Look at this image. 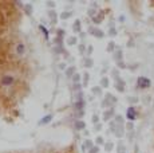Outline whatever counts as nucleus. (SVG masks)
Returning a JSON list of instances; mask_svg holds the SVG:
<instances>
[{
	"mask_svg": "<svg viewBox=\"0 0 154 153\" xmlns=\"http://www.w3.org/2000/svg\"><path fill=\"white\" fill-rule=\"evenodd\" d=\"M71 15V14H63V15H62V17H64V19H66V17H69Z\"/></svg>",
	"mask_w": 154,
	"mask_h": 153,
	"instance_id": "11",
	"label": "nucleus"
},
{
	"mask_svg": "<svg viewBox=\"0 0 154 153\" xmlns=\"http://www.w3.org/2000/svg\"><path fill=\"white\" fill-rule=\"evenodd\" d=\"M16 82H17L16 74H14L11 71L4 73V74L0 75V87L2 89H11V87L15 86Z\"/></svg>",
	"mask_w": 154,
	"mask_h": 153,
	"instance_id": "1",
	"label": "nucleus"
},
{
	"mask_svg": "<svg viewBox=\"0 0 154 153\" xmlns=\"http://www.w3.org/2000/svg\"><path fill=\"white\" fill-rule=\"evenodd\" d=\"M150 79H147L146 76H140V78L137 79V85L140 89H147V87H150Z\"/></svg>",
	"mask_w": 154,
	"mask_h": 153,
	"instance_id": "3",
	"label": "nucleus"
},
{
	"mask_svg": "<svg viewBox=\"0 0 154 153\" xmlns=\"http://www.w3.org/2000/svg\"><path fill=\"white\" fill-rule=\"evenodd\" d=\"M126 116H127V118H129L130 121H133V120L137 118V111H135V109L133 108V106H130L129 109H127Z\"/></svg>",
	"mask_w": 154,
	"mask_h": 153,
	"instance_id": "4",
	"label": "nucleus"
},
{
	"mask_svg": "<svg viewBox=\"0 0 154 153\" xmlns=\"http://www.w3.org/2000/svg\"><path fill=\"white\" fill-rule=\"evenodd\" d=\"M72 28H74V30H75L76 32H78L79 30H81V20H76V22H75V23H74Z\"/></svg>",
	"mask_w": 154,
	"mask_h": 153,
	"instance_id": "8",
	"label": "nucleus"
},
{
	"mask_svg": "<svg viewBox=\"0 0 154 153\" xmlns=\"http://www.w3.org/2000/svg\"><path fill=\"white\" fill-rule=\"evenodd\" d=\"M76 43V38H70L69 39V45H75Z\"/></svg>",
	"mask_w": 154,
	"mask_h": 153,
	"instance_id": "9",
	"label": "nucleus"
},
{
	"mask_svg": "<svg viewBox=\"0 0 154 153\" xmlns=\"http://www.w3.org/2000/svg\"><path fill=\"white\" fill-rule=\"evenodd\" d=\"M72 73H74V67H70V69L69 70H67V75H71V74H72Z\"/></svg>",
	"mask_w": 154,
	"mask_h": 153,
	"instance_id": "10",
	"label": "nucleus"
},
{
	"mask_svg": "<svg viewBox=\"0 0 154 153\" xmlns=\"http://www.w3.org/2000/svg\"><path fill=\"white\" fill-rule=\"evenodd\" d=\"M26 50H27L26 43L22 42V40H17V42L15 43V46H14V54L17 55V57H22V55L26 54Z\"/></svg>",
	"mask_w": 154,
	"mask_h": 153,
	"instance_id": "2",
	"label": "nucleus"
},
{
	"mask_svg": "<svg viewBox=\"0 0 154 153\" xmlns=\"http://www.w3.org/2000/svg\"><path fill=\"white\" fill-rule=\"evenodd\" d=\"M51 120H52V116H46V117H44L43 120H40V121H39V123H40V125H44V123L50 122V121H51Z\"/></svg>",
	"mask_w": 154,
	"mask_h": 153,
	"instance_id": "6",
	"label": "nucleus"
},
{
	"mask_svg": "<svg viewBox=\"0 0 154 153\" xmlns=\"http://www.w3.org/2000/svg\"><path fill=\"white\" fill-rule=\"evenodd\" d=\"M39 30L43 32V35H44V38H46L47 40H48V30H47L46 27H44L43 24H39Z\"/></svg>",
	"mask_w": 154,
	"mask_h": 153,
	"instance_id": "5",
	"label": "nucleus"
},
{
	"mask_svg": "<svg viewBox=\"0 0 154 153\" xmlns=\"http://www.w3.org/2000/svg\"><path fill=\"white\" fill-rule=\"evenodd\" d=\"M85 122L83 121H76V123H75V128L78 129V130H82V129H85Z\"/></svg>",
	"mask_w": 154,
	"mask_h": 153,
	"instance_id": "7",
	"label": "nucleus"
}]
</instances>
